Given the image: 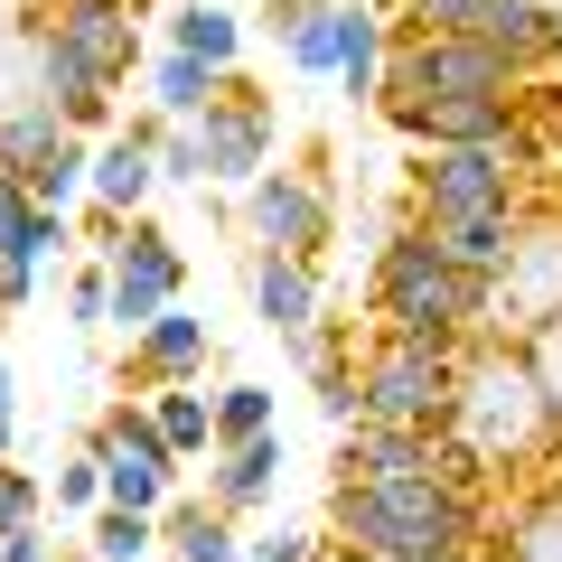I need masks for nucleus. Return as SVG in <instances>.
<instances>
[{
  "instance_id": "29",
  "label": "nucleus",
  "mask_w": 562,
  "mask_h": 562,
  "mask_svg": "<svg viewBox=\"0 0 562 562\" xmlns=\"http://www.w3.org/2000/svg\"><path fill=\"white\" fill-rule=\"evenodd\" d=\"M47 506H57V516H94V506H103V460H94V450H66V460H57Z\"/></svg>"
},
{
  "instance_id": "17",
  "label": "nucleus",
  "mask_w": 562,
  "mask_h": 562,
  "mask_svg": "<svg viewBox=\"0 0 562 562\" xmlns=\"http://www.w3.org/2000/svg\"><path fill=\"white\" fill-rule=\"evenodd\" d=\"M384 47H394L384 0H338V94L347 103H375L384 94Z\"/></svg>"
},
{
  "instance_id": "37",
  "label": "nucleus",
  "mask_w": 562,
  "mask_h": 562,
  "mask_svg": "<svg viewBox=\"0 0 562 562\" xmlns=\"http://www.w3.org/2000/svg\"><path fill=\"white\" fill-rule=\"evenodd\" d=\"M29 206H38V198H29V179H20V169H0V254H10V244H20Z\"/></svg>"
},
{
  "instance_id": "18",
  "label": "nucleus",
  "mask_w": 562,
  "mask_h": 562,
  "mask_svg": "<svg viewBox=\"0 0 562 562\" xmlns=\"http://www.w3.org/2000/svg\"><path fill=\"white\" fill-rule=\"evenodd\" d=\"M160 553H169V562H244V525L216 516L206 497H179V487H169V506H160Z\"/></svg>"
},
{
  "instance_id": "20",
  "label": "nucleus",
  "mask_w": 562,
  "mask_h": 562,
  "mask_svg": "<svg viewBox=\"0 0 562 562\" xmlns=\"http://www.w3.org/2000/svg\"><path fill=\"white\" fill-rule=\"evenodd\" d=\"M150 422H160V441H169V460H216V394L206 384H150Z\"/></svg>"
},
{
  "instance_id": "5",
  "label": "nucleus",
  "mask_w": 562,
  "mask_h": 562,
  "mask_svg": "<svg viewBox=\"0 0 562 562\" xmlns=\"http://www.w3.org/2000/svg\"><path fill=\"white\" fill-rule=\"evenodd\" d=\"M375 113L413 150H525V94H384Z\"/></svg>"
},
{
  "instance_id": "23",
  "label": "nucleus",
  "mask_w": 562,
  "mask_h": 562,
  "mask_svg": "<svg viewBox=\"0 0 562 562\" xmlns=\"http://www.w3.org/2000/svg\"><path fill=\"white\" fill-rule=\"evenodd\" d=\"M169 47H179V57H206V66H235L244 57V10L188 0V10H169Z\"/></svg>"
},
{
  "instance_id": "34",
  "label": "nucleus",
  "mask_w": 562,
  "mask_h": 562,
  "mask_svg": "<svg viewBox=\"0 0 562 562\" xmlns=\"http://www.w3.org/2000/svg\"><path fill=\"white\" fill-rule=\"evenodd\" d=\"M310 394H319L328 431H347V422H357V347H347V357H328V366H310Z\"/></svg>"
},
{
  "instance_id": "31",
  "label": "nucleus",
  "mask_w": 562,
  "mask_h": 562,
  "mask_svg": "<svg viewBox=\"0 0 562 562\" xmlns=\"http://www.w3.org/2000/svg\"><path fill=\"white\" fill-rule=\"evenodd\" d=\"M20 525H47V479L0 460V535H20Z\"/></svg>"
},
{
  "instance_id": "35",
  "label": "nucleus",
  "mask_w": 562,
  "mask_h": 562,
  "mask_svg": "<svg viewBox=\"0 0 562 562\" xmlns=\"http://www.w3.org/2000/svg\"><path fill=\"white\" fill-rule=\"evenodd\" d=\"M525 357H535V384H543V403H553V422H562V319L525 328Z\"/></svg>"
},
{
  "instance_id": "28",
  "label": "nucleus",
  "mask_w": 562,
  "mask_h": 562,
  "mask_svg": "<svg viewBox=\"0 0 562 562\" xmlns=\"http://www.w3.org/2000/svg\"><path fill=\"white\" fill-rule=\"evenodd\" d=\"M506 562H562V497H535L506 525Z\"/></svg>"
},
{
  "instance_id": "3",
  "label": "nucleus",
  "mask_w": 562,
  "mask_h": 562,
  "mask_svg": "<svg viewBox=\"0 0 562 562\" xmlns=\"http://www.w3.org/2000/svg\"><path fill=\"white\" fill-rule=\"evenodd\" d=\"M562 422L535 384V357L516 338H469L460 347V394H450V441H469L487 469H516L553 441Z\"/></svg>"
},
{
  "instance_id": "26",
  "label": "nucleus",
  "mask_w": 562,
  "mask_h": 562,
  "mask_svg": "<svg viewBox=\"0 0 562 562\" xmlns=\"http://www.w3.org/2000/svg\"><path fill=\"white\" fill-rule=\"evenodd\" d=\"M281 66L291 76H338V0H319V10H301L281 29Z\"/></svg>"
},
{
  "instance_id": "30",
  "label": "nucleus",
  "mask_w": 562,
  "mask_h": 562,
  "mask_svg": "<svg viewBox=\"0 0 562 562\" xmlns=\"http://www.w3.org/2000/svg\"><path fill=\"white\" fill-rule=\"evenodd\" d=\"M384 20L394 29H460V38H479L487 0H384Z\"/></svg>"
},
{
  "instance_id": "12",
  "label": "nucleus",
  "mask_w": 562,
  "mask_h": 562,
  "mask_svg": "<svg viewBox=\"0 0 562 562\" xmlns=\"http://www.w3.org/2000/svg\"><path fill=\"white\" fill-rule=\"evenodd\" d=\"M244 291H254V319L272 328V338H301L310 319H328V281L310 254H272V244H254L244 254Z\"/></svg>"
},
{
  "instance_id": "13",
  "label": "nucleus",
  "mask_w": 562,
  "mask_h": 562,
  "mask_svg": "<svg viewBox=\"0 0 562 562\" xmlns=\"http://www.w3.org/2000/svg\"><path fill=\"white\" fill-rule=\"evenodd\" d=\"M281 469H291V450H281V422L272 431H254V441H225L216 460H206V506L216 516H262V506L281 497Z\"/></svg>"
},
{
  "instance_id": "25",
  "label": "nucleus",
  "mask_w": 562,
  "mask_h": 562,
  "mask_svg": "<svg viewBox=\"0 0 562 562\" xmlns=\"http://www.w3.org/2000/svg\"><path fill=\"white\" fill-rule=\"evenodd\" d=\"M85 543H94L103 562H140V553H160V516H150V506H94V516H85Z\"/></svg>"
},
{
  "instance_id": "16",
  "label": "nucleus",
  "mask_w": 562,
  "mask_h": 562,
  "mask_svg": "<svg viewBox=\"0 0 562 562\" xmlns=\"http://www.w3.org/2000/svg\"><path fill=\"white\" fill-rule=\"evenodd\" d=\"M479 38L497 47L516 76H543V66H562V10L553 0H487Z\"/></svg>"
},
{
  "instance_id": "41",
  "label": "nucleus",
  "mask_w": 562,
  "mask_h": 562,
  "mask_svg": "<svg viewBox=\"0 0 562 562\" xmlns=\"http://www.w3.org/2000/svg\"><path fill=\"white\" fill-rule=\"evenodd\" d=\"M0 460H20V403H0Z\"/></svg>"
},
{
  "instance_id": "36",
  "label": "nucleus",
  "mask_w": 562,
  "mask_h": 562,
  "mask_svg": "<svg viewBox=\"0 0 562 562\" xmlns=\"http://www.w3.org/2000/svg\"><path fill=\"white\" fill-rule=\"evenodd\" d=\"M244 562H319V535H301V525H262V535H244Z\"/></svg>"
},
{
  "instance_id": "44",
  "label": "nucleus",
  "mask_w": 562,
  "mask_h": 562,
  "mask_svg": "<svg viewBox=\"0 0 562 562\" xmlns=\"http://www.w3.org/2000/svg\"><path fill=\"white\" fill-rule=\"evenodd\" d=\"M132 10H150V0H132Z\"/></svg>"
},
{
  "instance_id": "39",
  "label": "nucleus",
  "mask_w": 562,
  "mask_h": 562,
  "mask_svg": "<svg viewBox=\"0 0 562 562\" xmlns=\"http://www.w3.org/2000/svg\"><path fill=\"white\" fill-rule=\"evenodd\" d=\"M0 562H57V543H47V525H20V535H0Z\"/></svg>"
},
{
  "instance_id": "15",
  "label": "nucleus",
  "mask_w": 562,
  "mask_h": 562,
  "mask_svg": "<svg viewBox=\"0 0 562 562\" xmlns=\"http://www.w3.org/2000/svg\"><path fill=\"white\" fill-rule=\"evenodd\" d=\"M206 357H216V328H206L198 310L169 301L160 319L132 338V366H122V375H140V384H206Z\"/></svg>"
},
{
  "instance_id": "19",
  "label": "nucleus",
  "mask_w": 562,
  "mask_h": 562,
  "mask_svg": "<svg viewBox=\"0 0 562 562\" xmlns=\"http://www.w3.org/2000/svg\"><path fill=\"white\" fill-rule=\"evenodd\" d=\"M516 235H525V206H497V216H450V225H431V244H441L460 272H479V281H506V262H516Z\"/></svg>"
},
{
  "instance_id": "10",
  "label": "nucleus",
  "mask_w": 562,
  "mask_h": 562,
  "mask_svg": "<svg viewBox=\"0 0 562 562\" xmlns=\"http://www.w3.org/2000/svg\"><path fill=\"white\" fill-rule=\"evenodd\" d=\"M198 150H206V188H244L272 169V103L244 76H225V94L198 113Z\"/></svg>"
},
{
  "instance_id": "40",
  "label": "nucleus",
  "mask_w": 562,
  "mask_h": 562,
  "mask_svg": "<svg viewBox=\"0 0 562 562\" xmlns=\"http://www.w3.org/2000/svg\"><path fill=\"white\" fill-rule=\"evenodd\" d=\"M301 10H319V0H272V10H262V29H272V38H281V29L301 20Z\"/></svg>"
},
{
  "instance_id": "9",
  "label": "nucleus",
  "mask_w": 562,
  "mask_h": 562,
  "mask_svg": "<svg viewBox=\"0 0 562 562\" xmlns=\"http://www.w3.org/2000/svg\"><path fill=\"white\" fill-rule=\"evenodd\" d=\"M235 216L254 244H272V254H310L319 262V244L338 235V198H328L319 169H262V179L235 188Z\"/></svg>"
},
{
  "instance_id": "8",
  "label": "nucleus",
  "mask_w": 562,
  "mask_h": 562,
  "mask_svg": "<svg viewBox=\"0 0 562 562\" xmlns=\"http://www.w3.org/2000/svg\"><path fill=\"white\" fill-rule=\"evenodd\" d=\"M103 262H113V319H103V328H122V338H140V328L188 291V254H179L169 225H150V206L122 216V235L103 244Z\"/></svg>"
},
{
  "instance_id": "24",
  "label": "nucleus",
  "mask_w": 562,
  "mask_h": 562,
  "mask_svg": "<svg viewBox=\"0 0 562 562\" xmlns=\"http://www.w3.org/2000/svg\"><path fill=\"white\" fill-rule=\"evenodd\" d=\"M85 179H94V140H85V132H66L57 150H47V160L29 169V198H38V206H57V216H76V206H85Z\"/></svg>"
},
{
  "instance_id": "22",
  "label": "nucleus",
  "mask_w": 562,
  "mask_h": 562,
  "mask_svg": "<svg viewBox=\"0 0 562 562\" xmlns=\"http://www.w3.org/2000/svg\"><path fill=\"white\" fill-rule=\"evenodd\" d=\"M66 132H76V122H66L47 94H10V103H0V169H20V179H29Z\"/></svg>"
},
{
  "instance_id": "42",
  "label": "nucleus",
  "mask_w": 562,
  "mask_h": 562,
  "mask_svg": "<svg viewBox=\"0 0 562 562\" xmlns=\"http://www.w3.org/2000/svg\"><path fill=\"white\" fill-rule=\"evenodd\" d=\"M0 403H20V384H10V357H0Z\"/></svg>"
},
{
  "instance_id": "7",
  "label": "nucleus",
  "mask_w": 562,
  "mask_h": 562,
  "mask_svg": "<svg viewBox=\"0 0 562 562\" xmlns=\"http://www.w3.org/2000/svg\"><path fill=\"white\" fill-rule=\"evenodd\" d=\"M29 47H66V57H85L103 85H132L140 57H150L132 0H29Z\"/></svg>"
},
{
  "instance_id": "4",
  "label": "nucleus",
  "mask_w": 562,
  "mask_h": 562,
  "mask_svg": "<svg viewBox=\"0 0 562 562\" xmlns=\"http://www.w3.org/2000/svg\"><path fill=\"white\" fill-rule=\"evenodd\" d=\"M450 394H460V347L375 328L357 357V413L366 422H413V431H450Z\"/></svg>"
},
{
  "instance_id": "14",
  "label": "nucleus",
  "mask_w": 562,
  "mask_h": 562,
  "mask_svg": "<svg viewBox=\"0 0 562 562\" xmlns=\"http://www.w3.org/2000/svg\"><path fill=\"white\" fill-rule=\"evenodd\" d=\"M497 310H506V328L562 319V225H525L516 235V262H506V281H497Z\"/></svg>"
},
{
  "instance_id": "11",
  "label": "nucleus",
  "mask_w": 562,
  "mask_h": 562,
  "mask_svg": "<svg viewBox=\"0 0 562 562\" xmlns=\"http://www.w3.org/2000/svg\"><path fill=\"white\" fill-rule=\"evenodd\" d=\"M338 479H375V487H394V479H441V431H413V422H347L338 431Z\"/></svg>"
},
{
  "instance_id": "21",
  "label": "nucleus",
  "mask_w": 562,
  "mask_h": 562,
  "mask_svg": "<svg viewBox=\"0 0 562 562\" xmlns=\"http://www.w3.org/2000/svg\"><path fill=\"white\" fill-rule=\"evenodd\" d=\"M225 76H235V66H206V57L160 47V57H150V113H160V122H198L206 103L225 94Z\"/></svg>"
},
{
  "instance_id": "6",
  "label": "nucleus",
  "mask_w": 562,
  "mask_h": 562,
  "mask_svg": "<svg viewBox=\"0 0 562 562\" xmlns=\"http://www.w3.org/2000/svg\"><path fill=\"white\" fill-rule=\"evenodd\" d=\"M525 206V150H422L413 160V216L450 225V216H497Z\"/></svg>"
},
{
  "instance_id": "1",
  "label": "nucleus",
  "mask_w": 562,
  "mask_h": 562,
  "mask_svg": "<svg viewBox=\"0 0 562 562\" xmlns=\"http://www.w3.org/2000/svg\"><path fill=\"white\" fill-rule=\"evenodd\" d=\"M328 535L357 543V553L384 562H441V553H479L487 543V506L479 487H450V479H338L328 487Z\"/></svg>"
},
{
  "instance_id": "2",
  "label": "nucleus",
  "mask_w": 562,
  "mask_h": 562,
  "mask_svg": "<svg viewBox=\"0 0 562 562\" xmlns=\"http://www.w3.org/2000/svg\"><path fill=\"white\" fill-rule=\"evenodd\" d=\"M366 301H375V328H403V338H441V347L497 338V281L460 272L422 216L384 235L375 272H366Z\"/></svg>"
},
{
  "instance_id": "38",
  "label": "nucleus",
  "mask_w": 562,
  "mask_h": 562,
  "mask_svg": "<svg viewBox=\"0 0 562 562\" xmlns=\"http://www.w3.org/2000/svg\"><path fill=\"white\" fill-rule=\"evenodd\" d=\"M38 272H47V262H20V254H0V310H29V301H38Z\"/></svg>"
},
{
  "instance_id": "43",
  "label": "nucleus",
  "mask_w": 562,
  "mask_h": 562,
  "mask_svg": "<svg viewBox=\"0 0 562 562\" xmlns=\"http://www.w3.org/2000/svg\"><path fill=\"white\" fill-rule=\"evenodd\" d=\"M57 562H103V553H94V543H85V553H66V543H57Z\"/></svg>"
},
{
  "instance_id": "27",
  "label": "nucleus",
  "mask_w": 562,
  "mask_h": 562,
  "mask_svg": "<svg viewBox=\"0 0 562 562\" xmlns=\"http://www.w3.org/2000/svg\"><path fill=\"white\" fill-rule=\"evenodd\" d=\"M272 422H281L272 384H254V375L225 384V394H216V450H225V441H254V431H272Z\"/></svg>"
},
{
  "instance_id": "33",
  "label": "nucleus",
  "mask_w": 562,
  "mask_h": 562,
  "mask_svg": "<svg viewBox=\"0 0 562 562\" xmlns=\"http://www.w3.org/2000/svg\"><path fill=\"white\" fill-rule=\"evenodd\" d=\"M66 319H76V328H103V319H113V262H76V281H66Z\"/></svg>"
},
{
  "instance_id": "32",
  "label": "nucleus",
  "mask_w": 562,
  "mask_h": 562,
  "mask_svg": "<svg viewBox=\"0 0 562 562\" xmlns=\"http://www.w3.org/2000/svg\"><path fill=\"white\" fill-rule=\"evenodd\" d=\"M160 188H206V150H198V122H160Z\"/></svg>"
}]
</instances>
